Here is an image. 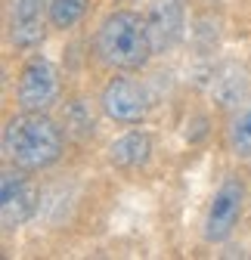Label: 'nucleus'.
Masks as SVG:
<instances>
[{"label": "nucleus", "instance_id": "nucleus-5", "mask_svg": "<svg viewBox=\"0 0 251 260\" xmlns=\"http://www.w3.org/2000/svg\"><path fill=\"white\" fill-rule=\"evenodd\" d=\"M25 174L28 171L10 165L4 171V177H0V223H4L7 233L25 226L38 214V205H41V195H38L35 183Z\"/></svg>", "mask_w": 251, "mask_h": 260}, {"label": "nucleus", "instance_id": "nucleus-13", "mask_svg": "<svg viewBox=\"0 0 251 260\" xmlns=\"http://www.w3.org/2000/svg\"><path fill=\"white\" fill-rule=\"evenodd\" d=\"M66 134H78V137H90V134H93V115H90V106H87L84 100L69 103V112H66Z\"/></svg>", "mask_w": 251, "mask_h": 260}, {"label": "nucleus", "instance_id": "nucleus-9", "mask_svg": "<svg viewBox=\"0 0 251 260\" xmlns=\"http://www.w3.org/2000/svg\"><path fill=\"white\" fill-rule=\"evenodd\" d=\"M152 158V134L149 130H128L121 134L112 146H109V165L121 168V171H137V168H146Z\"/></svg>", "mask_w": 251, "mask_h": 260}, {"label": "nucleus", "instance_id": "nucleus-6", "mask_svg": "<svg viewBox=\"0 0 251 260\" xmlns=\"http://www.w3.org/2000/svg\"><path fill=\"white\" fill-rule=\"evenodd\" d=\"M149 106L152 103H149L146 87L134 78H124V75L106 81V87L100 93V109L115 124H128V127L143 124L149 115Z\"/></svg>", "mask_w": 251, "mask_h": 260}, {"label": "nucleus", "instance_id": "nucleus-10", "mask_svg": "<svg viewBox=\"0 0 251 260\" xmlns=\"http://www.w3.org/2000/svg\"><path fill=\"white\" fill-rule=\"evenodd\" d=\"M211 93H214V100L221 103L224 109H236L245 103V96H248V78L245 72L239 69V65H224L221 72H217L214 84H211Z\"/></svg>", "mask_w": 251, "mask_h": 260}, {"label": "nucleus", "instance_id": "nucleus-12", "mask_svg": "<svg viewBox=\"0 0 251 260\" xmlns=\"http://www.w3.org/2000/svg\"><path fill=\"white\" fill-rule=\"evenodd\" d=\"M87 13H90V0H50L47 22L56 31H69L78 22H84Z\"/></svg>", "mask_w": 251, "mask_h": 260}, {"label": "nucleus", "instance_id": "nucleus-8", "mask_svg": "<svg viewBox=\"0 0 251 260\" xmlns=\"http://www.w3.org/2000/svg\"><path fill=\"white\" fill-rule=\"evenodd\" d=\"M50 0H10V41L16 50H35L44 44Z\"/></svg>", "mask_w": 251, "mask_h": 260}, {"label": "nucleus", "instance_id": "nucleus-7", "mask_svg": "<svg viewBox=\"0 0 251 260\" xmlns=\"http://www.w3.org/2000/svg\"><path fill=\"white\" fill-rule=\"evenodd\" d=\"M146 25L155 53H171L180 44L186 28V4L183 0H149Z\"/></svg>", "mask_w": 251, "mask_h": 260}, {"label": "nucleus", "instance_id": "nucleus-2", "mask_svg": "<svg viewBox=\"0 0 251 260\" xmlns=\"http://www.w3.org/2000/svg\"><path fill=\"white\" fill-rule=\"evenodd\" d=\"M93 50H97V59L112 72H143L155 56L146 16L128 7L112 10L97 28Z\"/></svg>", "mask_w": 251, "mask_h": 260}, {"label": "nucleus", "instance_id": "nucleus-11", "mask_svg": "<svg viewBox=\"0 0 251 260\" xmlns=\"http://www.w3.org/2000/svg\"><path fill=\"white\" fill-rule=\"evenodd\" d=\"M227 146L236 158H242V161L251 158V100H245L242 106L233 109V115L227 121Z\"/></svg>", "mask_w": 251, "mask_h": 260}, {"label": "nucleus", "instance_id": "nucleus-1", "mask_svg": "<svg viewBox=\"0 0 251 260\" xmlns=\"http://www.w3.org/2000/svg\"><path fill=\"white\" fill-rule=\"evenodd\" d=\"M66 152V134L47 112H19L4 127V155L13 168L38 174Z\"/></svg>", "mask_w": 251, "mask_h": 260}, {"label": "nucleus", "instance_id": "nucleus-3", "mask_svg": "<svg viewBox=\"0 0 251 260\" xmlns=\"http://www.w3.org/2000/svg\"><path fill=\"white\" fill-rule=\"evenodd\" d=\"M62 100L59 69L47 56H31L16 81V106L19 112H50Z\"/></svg>", "mask_w": 251, "mask_h": 260}, {"label": "nucleus", "instance_id": "nucleus-4", "mask_svg": "<svg viewBox=\"0 0 251 260\" xmlns=\"http://www.w3.org/2000/svg\"><path fill=\"white\" fill-rule=\"evenodd\" d=\"M245 211V183L239 177H224V183L214 189L208 211H205V223H202V236L208 245H224L242 220Z\"/></svg>", "mask_w": 251, "mask_h": 260}]
</instances>
